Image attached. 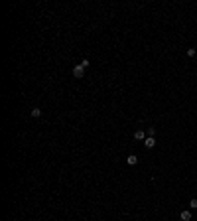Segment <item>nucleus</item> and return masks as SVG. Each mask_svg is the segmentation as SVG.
<instances>
[{
    "label": "nucleus",
    "mask_w": 197,
    "mask_h": 221,
    "mask_svg": "<svg viewBox=\"0 0 197 221\" xmlns=\"http://www.w3.org/2000/svg\"><path fill=\"white\" fill-rule=\"evenodd\" d=\"M73 75H75L77 79H83V77H85V67L75 65V67H73Z\"/></svg>",
    "instance_id": "nucleus-1"
},
{
    "label": "nucleus",
    "mask_w": 197,
    "mask_h": 221,
    "mask_svg": "<svg viewBox=\"0 0 197 221\" xmlns=\"http://www.w3.org/2000/svg\"><path fill=\"white\" fill-rule=\"evenodd\" d=\"M144 146L150 150V148H154L156 146V140H154V136H146V140H144Z\"/></svg>",
    "instance_id": "nucleus-2"
},
{
    "label": "nucleus",
    "mask_w": 197,
    "mask_h": 221,
    "mask_svg": "<svg viewBox=\"0 0 197 221\" xmlns=\"http://www.w3.org/2000/svg\"><path fill=\"white\" fill-rule=\"evenodd\" d=\"M179 219H181V221H189V219H191V211H189V209H183L181 213H179Z\"/></svg>",
    "instance_id": "nucleus-3"
},
{
    "label": "nucleus",
    "mask_w": 197,
    "mask_h": 221,
    "mask_svg": "<svg viewBox=\"0 0 197 221\" xmlns=\"http://www.w3.org/2000/svg\"><path fill=\"white\" fill-rule=\"evenodd\" d=\"M134 138H136V140H146V132H144V130H136V132H134Z\"/></svg>",
    "instance_id": "nucleus-4"
},
{
    "label": "nucleus",
    "mask_w": 197,
    "mask_h": 221,
    "mask_svg": "<svg viewBox=\"0 0 197 221\" xmlns=\"http://www.w3.org/2000/svg\"><path fill=\"white\" fill-rule=\"evenodd\" d=\"M126 162H128L130 166H136V162H138V156H136V154H130L128 158H126Z\"/></svg>",
    "instance_id": "nucleus-5"
},
{
    "label": "nucleus",
    "mask_w": 197,
    "mask_h": 221,
    "mask_svg": "<svg viewBox=\"0 0 197 221\" xmlns=\"http://www.w3.org/2000/svg\"><path fill=\"white\" fill-rule=\"evenodd\" d=\"M32 117L34 119H40V117H42V109H40V107H34L32 109Z\"/></svg>",
    "instance_id": "nucleus-6"
},
{
    "label": "nucleus",
    "mask_w": 197,
    "mask_h": 221,
    "mask_svg": "<svg viewBox=\"0 0 197 221\" xmlns=\"http://www.w3.org/2000/svg\"><path fill=\"white\" fill-rule=\"evenodd\" d=\"M79 65H81V67H85V69H87V67L91 65V61H89V59H81V63H79Z\"/></svg>",
    "instance_id": "nucleus-7"
},
{
    "label": "nucleus",
    "mask_w": 197,
    "mask_h": 221,
    "mask_svg": "<svg viewBox=\"0 0 197 221\" xmlns=\"http://www.w3.org/2000/svg\"><path fill=\"white\" fill-rule=\"evenodd\" d=\"M189 207H191V209H197V198H193L189 201Z\"/></svg>",
    "instance_id": "nucleus-8"
},
{
    "label": "nucleus",
    "mask_w": 197,
    "mask_h": 221,
    "mask_svg": "<svg viewBox=\"0 0 197 221\" xmlns=\"http://www.w3.org/2000/svg\"><path fill=\"white\" fill-rule=\"evenodd\" d=\"M187 55H189V57H193V55H195V49H193V47H189V49H187Z\"/></svg>",
    "instance_id": "nucleus-9"
},
{
    "label": "nucleus",
    "mask_w": 197,
    "mask_h": 221,
    "mask_svg": "<svg viewBox=\"0 0 197 221\" xmlns=\"http://www.w3.org/2000/svg\"><path fill=\"white\" fill-rule=\"evenodd\" d=\"M146 134H148V136H154V134H156V130H154V128H148V130H146Z\"/></svg>",
    "instance_id": "nucleus-10"
},
{
    "label": "nucleus",
    "mask_w": 197,
    "mask_h": 221,
    "mask_svg": "<svg viewBox=\"0 0 197 221\" xmlns=\"http://www.w3.org/2000/svg\"><path fill=\"white\" fill-rule=\"evenodd\" d=\"M195 188H197V184H195Z\"/></svg>",
    "instance_id": "nucleus-11"
}]
</instances>
